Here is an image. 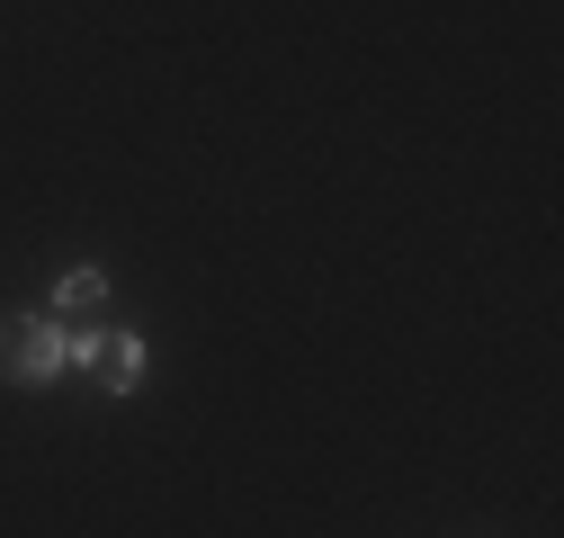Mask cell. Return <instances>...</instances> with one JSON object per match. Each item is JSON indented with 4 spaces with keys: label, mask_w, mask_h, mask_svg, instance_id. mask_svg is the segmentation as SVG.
I'll list each match as a JSON object with an SVG mask.
<instances>
[{
    "label": "cell",
    "mask_w": 564,
    "mask_h": 538,
    "mask_svg": "<svg viewBox=\"0 0 564 538\" xmlns=\"http://www.w3.org/2000/svg\"><path fill=\"white\" fill-rule=\"evenodd\" d=\"M73 332L82 323H54V314H0V377L10 386H54L63 368H73Z\"/></svg>",
    "instance_id": "cell-1"
},
{
    "label": "cell",
    "mask_w": 564,
    "mask_h": 538,
    "mask_svg": "<svg viewBox=\"0 0 564 538\" xmlns=\"http://www.w3.org/2000/svg\"><path fill=\"white\" fill-rule=\"evenodd\" d=\"M90 368H99V386L108 395H134V386H144V368H153V351H144V332H99V351H90Z\"/></svg>",
    "instance_id": "cell-2"
},
{
    "label": "cell",
    "mask_w": 564,
    "mask_h": 538,
    "mask_svg": "<svg viewBox=\"0 0 564 538\" xmlns=\"http://www.w3.org/2000/svg\"><path fill=\"white\" fill-rule=\"evenodd\" d=\"M99 305H108V269H99V260H73V269L54 279V305H45V314H54V323H90Z\"/></svg>",
    "instance_id": "cell-3"
}]
</instances>
